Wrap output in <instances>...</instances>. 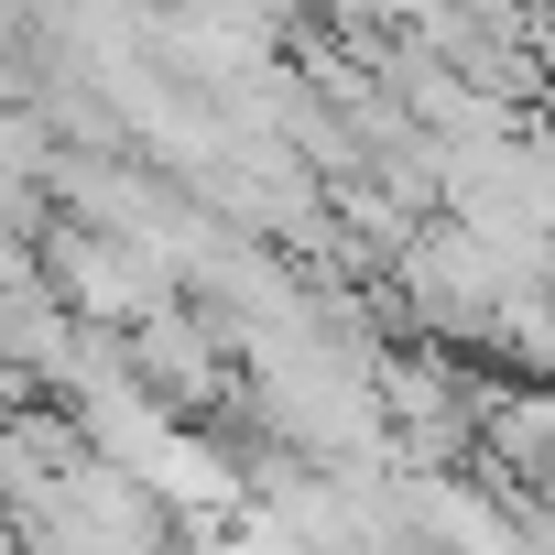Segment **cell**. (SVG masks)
Returning <instances> with one entry per match:
<instances>
[{
    "label": "cell",
    "instance_id": "1",
    "mask_svg": "<svg viewBox=\"0 0 555 555\" xmlns=\"http://www.w3.org/2000/svg\"><path fill=\"white\" fill-rule=\"evenodd\" d=\"M120 382H142L175 425H207L218 403H240V360L196 295H164L142 327H120Z\"/></svg>",
    "mask_w": 555,
    "mask_h": 555
},
{
    "label": "cell",
    "instance_id": "2",
    "mask_svg": "<svg viewBox=\"0 0 555 555\" xmlns=\"http://www.w3.org/2000/svg\"><path fill=\"white\" fill-rule=\"evenodd\" d=\"M34 284L77 317V327H99V338H120V327H142L175 284L131 250V240H99V229H77V218H55L44 240H34Z\"/></svg>",
    "mask_w": 555,
    "mask_h": 555
},
{
    "label": "cell",
    "instance_id": "3",
    "mask_svg": "<svg viewBox=\"0 0 555 555\" xmlns=\"http://www.w3.org/2000/svg\"><path fill=\"white\" fill-rule=\"evenodd\" d=\"M468 468H479V479H522V490H544V468H555V382H479Z\"/></svg>",
    "mask_w": 555,
    "mask_h": 555
}]
</instances>
